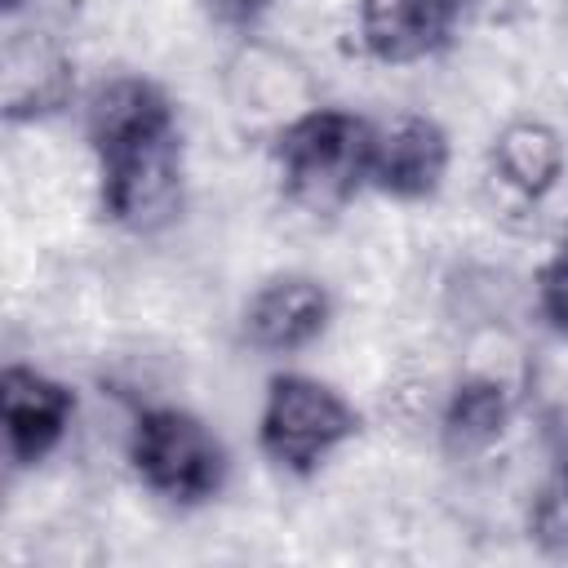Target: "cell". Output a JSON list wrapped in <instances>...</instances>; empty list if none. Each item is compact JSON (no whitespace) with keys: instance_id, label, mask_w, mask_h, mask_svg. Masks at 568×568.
<instances>
[{"instance_id":"cell-6","label":"cell","mask_w":568,"mask_h":568,"mask_svg":"<svg viewBox=\"0 0 568 568\" xmlns=\"http://www.w3.org/2000/svg\"><path fill=\"white\" fill-rule=\"evenodd\" d=\"M453 164L444 124L426 111H390L368 120V186L390 200H430Z\"/></svg>"},{"instance_id":"cell-1","label":"cell","mask_w":568,"mask_h":568,"mask_svg":"<svg viewBox=\"0 0 568 568\" xmlns=\"http://www.w3.org/2000/svg\"><path fill=\"white\" fill-rule=\"evenodd\" d=\"M275 182L293 213L337 217L368 186V120L342 106H315L271 142Z\"/></svg>"},{"instance_id":"cell-17","label":"cell","mask_w":568,"mask_h":568,"mask_svg":"<svg viewBox=\"0 0 568 568\" xmlns=\"http://www.w3.org/2000/svg\"><path fill=\"white\" fill-rule=\"evenodd\" d=\"M564 9H568V0H564Z\"/></svg>"},{"instance_id":"cell-2","label":"cell","mask_w":568,"mask_h":568,"mask_svg":"<svg viewBox=\"0 0 568 568\" xmlns=\"http://www.w3.org/2000/svg\"><path fill=\"white\" fill-rule=\"evenodd\" d=\"M124 462L138 484L169 506H200L226 484V448L217 430L182 404H142L124 430Z\"/></svg>"},{"instance_id":"cell-3","label":"cell","mask_w":568,"mask_h":568,"mask_svg":"<svg viewBox=\"0 0 568 568\" xmlns=\"http://www.w3.org/2000/svg\"><path fill=\"white\" fill-rule=\"evenodd\" d=\"M359 430V413L351 399L311 377V373H280L266 382L257 408V448L288 475H315L337 448H346Z\"/></svg>"},{"instance_id":"cell-7","label":"cell","mask_w":568,"mask_h":568,"mask_svg":"<svg viewBox=\"0 0 568 568\" xmlns=\"http://www.w3.org/2000/svg\"><path fill=\"white\" fill-rule=\"evenodd\" d=\"M466 18V0H355L351 31L368 62L417 67L439 58Z\"/></svg>"},{"instance_id":"cell-5","label":"cell","mask_w":568,"mask_h":568,"mask_svg":"<svg viewBox=\"0 0 568 568\" xmlns=\"http://www.w3.org/2000/svg\"><path fill=\"white\" fill-rule=\"evenodd\" d=\"M182 186H186V173H182L178 124L93 155L98 213L133 235L164 231L182 209Z\"/></svg>"},{"instance_id":"cell-12","label":"cell","mask_w":568,"mask_h":568,"mask_svg":"<svg viewBox=\"0 0 568 568\" xmlns=\"http://www.w3.org/2000/svg\"><path fill=\"white\" fill-rule=\"evenodd\" d=\"M80 124H84V142L93 155L164 133L178 124L169 93L146 80L142 71H111L102 80L89 84V93L80 98Z\"/></svg>"},{"instance_id":"cell-15","label":"cell","mask_w":568,"mask_h":568,"mask_svg":"<svg viewBox=\"0 0 568 568\" xmlns=\"http://www.w3.org/2000/svg\"><path fill=\"white\" fill-rule=\"evenodd\" d=\"M204 4L222 27H253L275 0H204Z\"/></svg>"},{"instance_id":"cell-10","label":"cell","mask_w":568,"mask_h":568,"mask_svg":"<svg viewBox=\"0 0 568 568\" xmlns=\"http://www.w3.org/2000/svg\"><path fill=\"white\" fill-rule=\"evenodd\" d=\"M333 320V293L324 280L284 271L257 284L240 311V337L257 355H297L324 337Z\"/></svg>"},{"instance_id":"cell-14","label":"cell","mask_w":568,"mask_h":568,"mask_svg":"<svg viewBox=\"0 0 568 568\" xmlns=\"http://www.w3.org/2000/svg\"><path fill=\"white\" fill-rule=\"evenodd\" d=\"M532 306L541 311V320L550 328H559L568 337V235L550 248V257L541 262L537 271V284H532Z\"/></svg>"},{"instance_id":"cell-9","label":"cell","mask_w":568,"mask_h":568,"mask_svg":"<svg viewBox=\"0 0 568 568\" xmlns=\"http://www.w3.org/2000/svg\"><path fill=\"white\" fill-rule=\"evenodd\" d=\"M4 457L13 470L40 466L75 426V390L36 364H4L0 373Z\"/></svg>"},{"instance_id":"cell-11","label":"cell","mask_w":568,"mask_h":568,"mask_svg":"<svg viewBox=\"0 0 568 568\" xmlns=\"http://www.w3.org/2000/svg\"><path fill=\"white\" fill-rule=\"evenodd\" d=\"M519 395H524V386H510V382L488 377V373L457 368V377L444 390L439 417H435L444 453L457 457V462H488L515 426Z\"/></svg>"},{"instance_id":"cell-8","label":"cell","mask_w":568,"mask_h":568,"mask_svg":"<svg viewBox=\"0 0 568 568\" xmlns=\"http://www.w3.org/2000/svg\"><path fill=\"white\" fill-rule=\"evenodd\" d=\"M0 102L9 124H40L75 102V62L44 27H9L0 49Z\"/></svg>"},{"instance_id":"cell-13","label":"cell","mask_w":568,"mask_h":568,"mask_svg":"<svg viewBox=\"0 0 568 568\" xmlns=\"http://www.w3.org/2000/svg\"><path fill=\"white\" fill-rule=\"evenodd\" d=\"M568 169V146L564 133L541 120V115H515L497 129L493 138V182L519 200V204H541Z\"/></svg>"},{"instance_id":"cell-16","label":"cell","mask_w":568,"mask_h":568,"mask_svg":"<svg viewBox=\"0 0 568 568\" xmlns=\"http://www.w3.org/2000/svg\"><path fill=\"white\" fill-rule=\"evenodd\" d=\"M559 475H564V479H568V457H564V466H559Z\"/></svg>"},{"instance_id":"cell-4","label":"cell","mask_w":568,"mask_h":568,"mask_svg":"<svg viewBox=\"0 0 568 568\" xmlns=\"http://www.w3.org/2000/svg\"><path fill=\"white\" fill-rule=\"evenodd\" d=\"M222 106L240 138L271 146L284 129H293L324 102L311 67L293 49L248 36L222 62Z\"/></svg>"}]
</instances>
